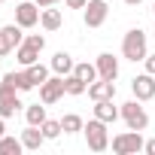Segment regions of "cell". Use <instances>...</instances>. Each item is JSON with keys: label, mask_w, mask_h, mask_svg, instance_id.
<instances>
[{"label": "cell", "mask_w": 155, "mask_h": 155, "mask_svg": "<svg viewBox=\"0 0 155 155\" xmlns=\"http://www.w3.org/2000/svg\"><path fill=\"white\" fill-rule=\"evenodd\" d=\"M122 55L128 58V61H146V55H149V43H146V34L140 31V28H131L128 34H125V40H122Z\"/></svg>", "instance_id": "6da1fadb"}, {"label": "cell", "mask_w": 155, "mask_h": 155, "mask_svg": "<svg viewBox=\"0 0 155 155\" xmlns=\"http://www.w3.org/2000/svg\"><path fill=\"white\" fill-rule=\"evenodd\" d=\"M82 134H85V143H88V149H91V152H107V149H110L107 122H101V119H91V122H85Z\"/></svg>", "instance_id": "7a4b0ae2"}, {"label": "cell", "mask_w": 155, "mask_h": 155, "mask_svg": "<svg viewBox=\"0 0 155 155\" xmlns=\"http://www.w3.org/2000/svg\"><path fill=\"white\" fill-rule=\"evenodd\" d=\"M143 146H146V140L140 137V131H125V134H116L113 137V152L116 155H137V152H143Z\"/></svg>", "instance_id": "3957f363"}, {"label": "cell", "mask_w": 155, "mask_h": 155, "mask_svg": "<svg viewBox=\"0 0 155 155\" xmlns=\"http://www.w3.org/2000/svg\"><path fill=\"white\" fill-rule=\"evenodd\" d=\"M119 110H122V119H125V125H128L131 131H146V128H149V116H146V110L140 107L137 97L128 101V104H122Z\"/></svg>", "instance_id": "277c9868"}, {"label": "cell", "mask_w": 155, "mask_h": 155, "mask_svg": "<svg viewBox=\"0 0 155 155\" xmlns=\"http://www.w3.org/2000/svg\"><path fill=\"white\" fill-rule=\"evenodd\" d=\"M64 94H67V85H64V76H58V73L49 76V79L40 85V101H43L46 107H49V104H58Z\"/></svg>", "instance_id": "5b68a950"}, {"label": "cell", "mask_w": 155, "mask_h": 155, "mask_svg": "<svg viewBox=\"0 0 155 155\" xmlns=\"http://www.w3.org/2000/svg\"><path fill=\"white\" fill-rule=\"evenodd\" d=\"M25 28L21 25H6V28H0V58L3 55H9V52H15L18 46H21V40H25V34H21Z\"/></svg>", "instance_id": "8992f818"}, {"label": "cell", "mask_w": 155, "mask_h": 155, "mask_svg": "<svg viewBox=\"0 0 155 155\" xmlns=\"http://www.w3.org/2000/svg\"><path fill=\"white\" fill-rule=\"evenodd\" d=\"M107 15H110L107 0H88V3H85V12H82L85 28H101V25L107 21Z\"/></svg>", "instance_id": "52a82bcc"}, {"label": "cell", "mask_w": 155, "mask_h": 155, "mask_svg": "<svg viewBox=\"0 0 155 155\" xmlns=\"http://www.w3.org/2000/svg\"><path fill=\"white\" fill-rule=\"evenodd\" d=\"M131 91H134V97L143 104V101H152L155 97V76L152 73H140V76H134L131 79Z\"/></svg>", "instance_id": "ba28073f"}, {"label": "cell", "mask_w": 155, "mask_h": 155, "mask_svg": "<svg viewBox=\"0 0 155 155\" xmlns=\"http://www.w3.org/2000/svg\"><path fill=\"white\" fill-rule=\"evenodd\" d=\"M94 64H97V76H101V79H110V82H116V76H119V58H116V55H110V52H101Z\"/></svg>", "instance_id": "9c48e42d"}, {"label": "cell", "mask_w": 155, "mask_h": 155, "mask_svg": "<svg viewBox=\"0 0 155 155\" xmlns=\"http://www.w3.org/2000/svg\"><path fill=\"white\" fill-rule=\"evenodd\" d=\"M40 6L37 3H18L15 6V25H21V28H34V25H40Z\"/></svg>", "instance_id": "30bf717a"}, {"label": "cell", "mask_w": 155, "mask_h": 155, "mask_svg": "<svg viewBox=\"0 0 155 155\" xmlns=\"http://www.w3.org/2000/svg\"><path fill=\"white\" fill-rule=\"evenodd\" d=\"M88 97H91V101H113V97H116V82H110V79H94V82L88 85Z\"/></svg>", "instance_id": "8fae6325"}, {"label": "cell", "mask_w": 155, "mask_h": 155, "mask_svg": "<svg viewBox=\"0 0 155 155\" xmlns=\"http://www.w3.org/2000/svg\"><path fill=\"white\" fill-rule=\"evenodd\" d=\"M94 119H101V122L113 125L116 119H122V110H119L113 101H94Z\"/></svg>", "instance_id": "7c38bea8"}, {"label": "cell", "mask_w": 155, "mask_h": 155, "mask_svg": "<svg viewBox=\"0 0 155 155\" xmlns=\"http://www.w3.org/2000/svg\"><path fill=\"white\" fill-rule=\"evenodd\" d=\"M21 143H25V149H40V146L46 143L43 128H40V125H28V128L21 131Z\"/></svg>", "instance_id": "4fadbf2b"}, {"label": "cell", "mask_w": 155, "mask_h": 155, "mask_svg": "<svg viewBox=\"0 0 155 155\" xmlns=\"http://www.w3.org/2000/svg\"><path fill=\"white\" fill-rule=\"evenodd\" d=\"M15 61H18L21 67H31V64H37V61H40V49L21 40V46L15 49Z\"/></svg>", "instance_id": "5bb4252c"}, {"label": "cell", "mask_w": 155, "mask_h": 155, "mask_svg": "<svg viewBox=\"0 0 155 155\" xmlns=\"http://www.w3.org/2000/svg\"><path fill=\"white\" fill-rule=\"evenodd\" d=\"M58 76H70L73 73V67H76V61L67 55V52H55V58H52V64H49Z\"/></svg>", "instance_id": "9a60e30c"}, {"label": "cell", "mask_w": 155, "mask_h": 155, "mask_svg": "<svg viewBox=\"0 0 155 155\" xmlns=\"http://www.w3.org/2000/svg\"><path fill=\"white\" fill-rule=\"evenodd\" d=\"M40 25H43L46 31H58V28L64 25V15H61L58 9H52V6H46V9L40 12Z\"/></svg>", "instance_id": "2e32d148"}, {"label": "cell", "mask_w": 155, "mask_h": 155, "mask_svg": "<svg viewBox=\"0 0 155 155\" xmlns=\"http://www.w3.org/2000/svg\"><path fill=\"white\" fill-rule=\"evenodd\" d=\"M64 85H67V94H73V97H79V94H88V82H85V79H79L76 73L64 76Z\"/></svg>", "instance_id": "e0dca14e"}, {"label": "cell", "mask_w": 155, "mask_h": 155, "mask_svg": "<svg viewBox=\"0 0 155 155\" xmlns=\"http://www.w3.org/2000/svg\"><path fill=\"white\" fill-rule=\"evenodd\" d=\"M6 79L18 88V91H31V88H37L34 82H31V76H28V70H12V73H6Z\"/></svg>", "instance_id": "ac0fdd59"}, {"label": "cell", "mask_w": 155, "mask_h": 155, "mask_svg": "<svg viewBox=\"0 0 155 155\" xmlns=\"http://www.w3.org/2000/svg\"><path fill=\"white\" fill-rule=\"evenodd\" d=\"M73 73L79 76V79H85L88 85H91L94 79H101V76H97V64H88V61H82V64H76V67H73Z\"/></svg>", "instance_id": "d6986e66"}, {"label": "cell", "mask_w": 155, "mask_h": 155, "mask_svg": "<svg viewBox=\"0 0 155 155\" xmlns=\"http://www.w3.org/2000/svg\"><path fill=\"white\" fill-rule=\"evenodd\" d=\"M61 128H64V134H79V131L85 128V122H82V116H76V113H67V116L61 119Z\"/></svg>", "instance_id": "ffe728a7"}, {"label": "cell", "mask_w": 155, "mask_h": 155, "mask_svg": "<svg viewBox=\"0 0 155 155\" xmlns=\"http://www.w3.org/2000/svg\"><path fill=\"white\" fill-rule=\"evenodd\" d=\"M21 149H25L21 137H18V140H15V137H6V134L0 137V155H18Z\"/></svg>", "instance_id": "44dd1931"}, {"label": "cell", "mask_w": 155, "mask_h": 155, "mask_svg": "<svg viewBox=\"0 0 155 155\" xmlns=\"http://www.w3.org/2000/svg\"><path fill=\"white\" fill-rule=\"evenodd\" d=\"M25 70H28V76H31L34 85H43V82L49 79V70H52V67H43V64L37 61V64H31V67H25Z\"/></svg>", "instance_id": "7402d4cb"}, {"label": "cell", "mask_w": 155, "mask_h": 155, "mask_svg": "<svg viewBox=\"0 0 155 155\" xmlns=\"http://www.w3.org/2000/svg\"><path fill=\"white\" fill-rule=\"evenodd\" d=\"M25 119H28V125H43L46 122V107H40V104L25 107Z\"/></svg>", "instance_id": "603a6c76"}, {"label": "cell", "mask_w": 155, "mask_h": 155, "mask_svg": "<svg viewBox=\"0 0 155 155\" xmlns=\"http://www.w3.org/2000/svg\"><path fill=\"white\" fill-rule=\"evenodd\" d=\"M43 134H46V140H58L61 134H64V128H61V119H46L43 125Z\"/></svg>", "instance_id": "cb8c5ba5"}, {"label": "cell", "mask_w": 155, "mask_h": 155, "mask_svg": "<svg viewBox=\"0 0 155 155\" xmlns=\"http://www.w3.org/2000/svg\"><path fill=\"white\" fill-rule=\"evenodd\" d=\"M25 104L18 101V97H9V101H0V116H3V119H12L18 110H21Z\"/></svg>", "instance_id": "d4e9b609"}, {"label": "cell", "mask_w": 155, "mask_h": 155, "mask_svg": "<svg viewBox=\"0 0 155 155\" xmlns=\"http://www.w3.org/2000/svg\"><path fill=\"white\" fill-rule=\"evenodd\" d=\"M25 43H31V46H37L40 52L46 49V37H43V34H28V37H25Z\"/></svg>", "instance_id": "484cf974"}, {"label": "cell", "mask_w": 155, "mask_h": 155, "mask_svg": "<svg viewBox=\"0 0 155 155\" xmlns=\"http://www.w3.org/2000/svg\"><path fill=\"white\" fill-rule=\"evenodd\" d=\"M64 3H67L70 9H85V3H88V0H64Z\"/></svg>", "instance_id": "4316f807"}, {"label": "cell", "mask_w": 155, "mask_h": 155, "mask_svg": "<svg viewBox=\"0 0 155 155\" xmlns=\"http://www.w3.org/2000/svg\"><path fill=\"white\" fill-rule=\"evenodd\" d=\"M143 64H146V73H152V76H155V55H146V61H143Z\"/></svg>", "instance_id": "83f0119b"}, {"label": "cell", "mask_w": 155, "mask_h": 155, "mask_svg": "<svg viewBox=\"0 0 155 155\" xmlns=\"http://www.w3.org/2000/svg\"><path fill=\"white\" fill-rule=\"evenodd\" d=\"M143 152H146V155H155V137H149V140H146V146H143Z\"/></svg>", "instance_id": "f1b7e54d"}, {"label": "cell", "mask_w": 155, "mask_h": 155, "mask_svg": "<svg viewBox=\"0 0 155 155\" xmlns=\"http://www.w3.org/2000/svg\"><path fill=\"white\" fill-rule=\"evenodd\" d=\"M34 3H37L40 9H46V6H55V3H58V0H34Z\"/></svg>", "instance_id": "f546056e"}, {"label": "cell", "mask_w": 155, "mask_h": 155, "mask_svg": "<svg viewBox=\"0 0 155 155\" xmlns=\"http://www.w3.org/2000/svg\"><path fill=\"white\" fill-rule=\"evenodd\" d=\"M3 134H6V119L0 116V137H3Z\"/></svg>", "instance_id": "4dcf8cb0"}, {"label": "cell", "mask_w": 155, "mask_h": 155, "mask_svg": "<svg viewBox=\"0 0 155 155\" xmlns=\"http://www.w3.org/2000/svg\"><path fill=\"white\" fill-rule=\"evenodd\" d=\"M125 3H128V6H140V3H143V0H125Z\"/></svg>", "instance_id": "1f68e13d"}, {"label": "cell", "mask_w": 155, "mask_h": 155, "mask_svg": "<svg viewBox=\"0 0 155 155\" xmlns=\"http://www.w3.org/2000/svg\"><path fill=\"white\" fill-rule=\"evenodd\" d=\"M152 12H155V3H152Z\"/></svg>", "instance_id": "d6a6232c"}, {"label": "cell", "mask_w": 155, "mask_h": 155, "mask_svg": "<svg viewBox=\"0 0 155 155\" xmlns=\"http://www.w3.org/2000/svg\"><path fill=\"white\" fill-rule=\"evenodd\" d=\"M0 3H3V0H0Z\"/></svg>", "instance_id": "836d02e7"}]
</instances>
